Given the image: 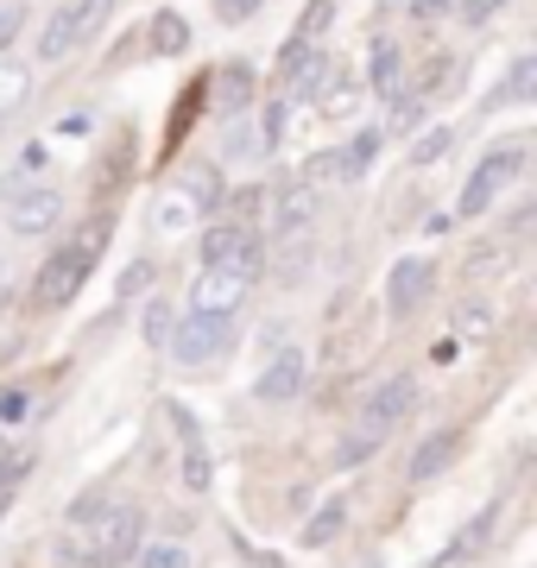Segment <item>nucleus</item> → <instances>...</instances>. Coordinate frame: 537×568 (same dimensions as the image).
<instances>
[{"instance_id": "obj_1", "label": "nucleus", "mask_w": 537, "mask_h": 568, "mask_svg": "<svg viewBox=\"0 0 537 568\" xmlns=\"http://www.w3.org/2000/svg\"><path fill=\"white\" fill-rule=\"evenodd\" d=\"M77 530H83V562L89 568H114L145 544V511L140 506H102Z\"/></svg>"}, {"instance_id": "obj_2", "label": "nucleus", "mask_w": 537, "mask_h": 568, "mask_svg": "<svg viewBox=\"0 0 537 568\" xmlns=\"http://www.w3.org/2000/svg\"><path fill=\"white\" fill-rule=\"evenodd\" d=\"M165 347L178 366H209L234 347V323L227 316H209V310H184V323H171Z\"/></svg>"}, {"instance_id": "obj_3", "label": "nucleus", "mask_w": 537, "mask_h": 568, "mask_svg": "<svg viewBox=\"0 0 537 568\" xmlns=\"http://www.w3.org/2000/svg\"><path fill=\"white\" fill-rule=\"evenodd\" d=\"M525 178V145H499V152H487V159L468 171V183H462V215H480V209H494L499 196H506V183Z\"/></svg>"}, {"instance_id": "obj_4", "label": "nucleus", "mask_w": 537, "mask_h": 568, "mask_svg": "<svg viewBox=\"0 0 537 568\" xmlns=\"http://www.w3.org/2000/svg\"><path fill=\"white\" fill-rule=\"evenodd\" d=\"M203 265H234L241 278H260V265H266V246H260V234H253V222H215L203 234Z\"/></svg>"}, {"instance_id": "obj_5", "label": "nucleus", "mask_w": 537, "mask_h": 568, "mask_svg": "<svg viewBox=\"0 0 537 568\" xmlns=\"http://www.w3.org/2000/svg\"><path fill=\"white\" fill-rule=\"evenodd\" d=\"M7 222H13V234H51V227L63 222V190L58 183H13L7 190Z\"/></svg>"}, {"instance_id": "obj_6", "label": "nucleus", "mask_w": 537, "mask_h": 568, "mask_svg": "<svg viewBox=\"0 0 537 568\" xmlns=\"http://www.w3.org/2000/svg\"><path fill=\"white\" fill-rule=\"evenodd\" d=\"M436 297V260H424V253H412V260H398L393 272H386V316H417V310Z\"/></svg>"}, {"instance_id": "obj_7", "label": "nucleus", "mask_w": 537, "mask_h": 568, "mask_svg": "<svg viewBox=\"0 0 537 568\" xmlns=\"http://www.w3.org/2000/svg\"><path fill=\"white\" fill-rule=\"evenodd\" d=\"M83 278H89V260L77 253V246H58V253L39 265V278H32V297H39L44 310H58V304H70V297L83 291Z\"/></svg>"}, {"instance_id": "obj_8", "label": "nucleus", "mask_w": 537, "mask_h": 568, "mask_svg": "<svg viewBox=\"0 0 537 568\" xmlns=\"http://www.w3.org/2000/svg\"><path fill=\"white\" fill-rule=\"evenodd\" d=\"M412 410H417V379H412V373H393V379H386V386L367 398V410H361V429H373V436H393V429L405 424Z\"/></svg>"}, {"instance_id": "obj_9", "label": "nucleus", "mask_w": 537, "mask_h": 568, "mask_svg": "<svg viewBox=\"0 0 537 568\" xmlns=\"http://www.w3.org/2000/svg\"><path fill=\"white\" fill-rule=\"evenodd\" d=\"M253 278H241L234 265H203V278L190 284V310H209V316H234L247 304Z\"/></svg>"}, {"instance_id": "obj_10", "label": "nucleus", "mask_w": 537, "mask_h": 568, "mask_svg": "<svg viewBox=\"0 0 537 568\" xmlns=\"http://www.w3.org/2000/svg\"><path fill=\"white\" fill-rule=\"evenodd\" d=\"M304 379H311V361H304L297 347H285V354H272V366L260 373L253 398H260V405H291V398L304 392Z\"/></svg>"}, {"instance_id": "obj_11", "label": "nucleus", "mask_w": 537, "mask_h": 568, "mask_svg": "<svg viewBox=\"0 0 537 568\" xmlns=\"http://www.w3.org/2000/svg\"><path fill=\"white\" fill-rule=\"evenodd\" d=\"M335 70H342V63H330L323 51H304V58L278 77V89H285V102L291 95H297V102H323V89L335 82Z\"/></svg>"}, {"instance_id": "obj_12", "label": "nucleus", "mask_w": 537, "mask_h": 568, "mask_svg": "<svg viewBox=\"0 0 537 568\" xmlns=\"http://www.w3.org/2000/svg\"><path fill=\"white\" fill-rule=\"evenodd\" d=\"M83 44V26H77V7H58L51 20H44V32H39V58L44 63H63L70 51Z\"/></svg>"}, {"instance_id": "obj_13", "label": "nucleus", "mask_w": 537, "mask_h": 568, "mask_svg": "<svg viewBox=\"0 0 537 568\" xmlns=\"http://www.w3.org/2000/svg\"><path fill=\"white\" fill-rule=\"evenodd\" d=\"M367 89L386 102L393 89H405V51H398L393 39H379L373 44V58H367Z\"/></svg>"}, {"instance_id": "obj_14", "label": "nucleus", "mask_w": 537, "mask_h": 568, "mask_svg": "<svg viewBox=\"0 0 537 568\" xmlns=\"http://www.w3.org/2000/svg\"><path fill=\"white\" fill-rule=\"evenodd\" d=\"M455 455H462V429H436L430 443L412 455V480H417V487H424V480H436V474H443Z\"/></svg>"}, {"instance_id": "obj_15", "label": "nucleus", "mask_w": 537, "mask_h": 568, "mask_svg": "<svg viewBox=\"0 0 537 568\" xmlns=\"http://www.w3.org/2000/svg\"><path fill=\"white\" fill-rule=\"evenodd\" d=\"M537 95V58H518L513 70H506V82H499V95H487V108L480 114H499V108H525Z\"/></svg>"}, {"instance_id": "obj_16", "label": "nucleus", "mask_w": 537, "mask_h": 568, "mask_svg": "<svg viewBox=\"0 0 537 568\" xmlns=\"http://www.w3.org/2000/svg\"><path fill=\"white\" fill-rule=\"evenodd\" d=\"M379 140H386L379 126H361V133L342 145V159H335V183H361V178H367V164H373V152H379Z\"/></svg>"}, {"instance_id": "obj_17", "label": "nucleus", "mask_w": 537, "mask_h": 568, "mask_svg": "<svg viewBox=\"0 0 537 568\" xmlns=\"http://www.w3.org/2000/svg\"><path fill=\"white\" fill-rule=\"evenodd\" d=\"M184 203L203 215V209H222L227 190H222V171L215 164H184Z\"/></svg>"}, {"instance_id": "obj_18", "label": "nucleus", "mask_w": 537, "mask_h": 568, "mask_svg": "<svg viewBox=\"0 0 537 568\" xmlns=\"http://www.w3.org/2000/svg\"><path fill=\"white\" fill-rule=\"evenodd\" d=\"M145 39H152V58H184V51H190V20L165 7L159 20L145 26Z\"/></svg>"}, {"instance_id": "obj_19", "label": "nucleus", "mask_w": 537, "mask_h": 568, "mask_svg": "<svg viewBox=\"0 0 537 568\" xmlns=\"http://www.w3.org/2000/svg\"><path fill=\"white\" fill-rule=\"evenodd\" d=\"M215 108H222V114L253 108V70H247V63H227L222 77H215Z\"/></svg>"}, {"instance_id": "obj_20", "label": "nucleus", "mask_w": 537, "mask_h": 568, "mask_svg": "<svg viewBox=\"0 0 537 568\" xmlns=\"http://www.w3.org/2000/svg\"><path fill=\"white\" fill-rule=\"evenodd\" d=\"M342 525H348V506H342V499L316 506V511H311V525H304V549H330L335 537H342Z\"/></svg>"}, {"instance_id": "obj_21", "label": "nucleus", "mask_w": 537, "mask_h": 568, "mask_svg": "<svg viewBox=\"0 0 537 568\" xmlns=\"http://www.w3.org/2000/svg\"><path fill=\"white\" fill-rule=\"evenodd\" d=\"M178 474H184V493H209V480H215V467H209V448L196 443V429L184 436V462H178Z\"/></svg>"}, {"instance_id": "obj_22", "label": "nucleus", "mask_w": 537, "mask_h": 568, "mask_svg": "<svg viewBox=\"0 0 537 568\" xmlns=\"http://www.w3.org/2000/svg\"><path fill=\"white\" fill-rule=\"evenodd\" d=\"M26 95H32V70H26V63H13V58H0V121H7Z\"/></svg>"}, {"instance_id": "obj_23", "label": "nucleus", "mask_w": 537, "mask_h": 568, "mask_svg": "<svg viewBox=\"0 0 537 568\" xmlns=\"http://www.w3.org/2000/svg\"><path fill=\"white\" fill-rule=\"evenodd\" d=\"M487 537H494V511H480L475 525L462 530V537H455L449 549H443V556H436V568H449V562H468V556H475L480 544H487Z\"/></svg>"}, {"instance_id": "obj_24", "label": "nucleus", "mask_w": 537, "mask_h": 568, "mask_svg": "<svg viewBox=\"0 0 537 568\" xmlns=\"http://www.w3.org/2000/svg\"><path fill=\"white\" fill-rule=\"evenodd\" d=\"M133 556H140V568H190V549L178 544V537H159V544H140Z\"/></svg>"}, {"instance_id": "obj_25", "label": "nucleus", "mask_w": 537, "mask_h": 568, "mask_svg": "<svg viewBox=\"0 0 537 568\" xmlns=\"http://www.w3.org/2000/svg\"><path fill=\"white\" fill-rule=\"evenodd\" d=\"M379 443H386V436H373V429H354V436H342V448H335L330 462H335V467H361Z\"/></svg>"}, {"instance_id": "obj_26", "label": "nucleus", "mask_w": 537, "mask_h": 568, "mask_svg": "<svg viewBox=\"0 0 537 568\" xmlns=\"http://www.w3.org/2000/svg\"><path fill=\"white\" fill-rule=\"evenodd\" d=\"M449 145H455L449 126H424V133H417V145H412V164H436Z\"/></svg>"}, {"instance_id": "obj_27", "label": "nucleus", "mask_w": 537, "mask_h": 568, "mask_svg": "<svg viewBox=\"0 0 537 568\" xmlns=\"http://www.w3.org/2000/svg\"><path fill=\"white\" fill-rule=\"evenodd\" d=\"M285 126H291V102H272L266 114H260V140H253V145H260V152H272V145L285 140Z\"/></svg>"}, {"instance_id": "obj_28", "label": "nucleus", "mask_w": 537, "mask_h": 568, "mask_svg": "<svg viewBox=\"0 0 537 568\" xmlns=\"http://www.w3.org/2000/svg\"><path fill=\"white\" fill-rule=\"evenodd\" d=\"M330 20H335V0H311V7H304V20H297V44H316Z\"/></svg>"}, {"instance_id": "obj_29", "label": "nucleus", "mask_w": 537, "mask_h": 568, "mask_svg": "<svg viewBox=\"0 0 537 568\" xmlns=\"http://www.w3.org/2000/svg\"><path fill=\"white\" fill-rule=\"evenodd\" d=\"M108 234H114V222H108V215H95V222H89L70 246H77V253H83V260L95 265V260H102V246H108Z\"/></svg>"}, {"instance_id": "obj_30", "label": "nucleus", "mask_w": 537, "mask_h": 568, "mask_svg": "<svg viewBox=\"0 0 537 568\" xmlns=\"http://www.w3.org/2000/svg\"><path fill=\"white\" fill-rule=\"evenodd\" d=\"M70 7H77V26H83V39H95V32L108 26V13H114L121 0H70Z\"/></svg>"}, {"instance_id": "obj_31", "label": "nucleus", "mask_w": 537, "mask_h": 568, "mask_svg": "<svg viewBox=\"0 0 537 568\" xmlns=\"http://www.w3.org/2000/svg\"><path fill=\"white\" fill-rule=\"evenodd\" d=\"M171 323H178V316H171V304H165V297H159V304H145V342H152V347H165V335H171Z\"/></svg>"}, {"instance_id": "obj_32", "label": "nucleus", "mask_w": 537, "mask_h": 568, "mask_svg": "<svg viewBox=\"0 0 537 568\" xmlns=\"http://www.w3.org/2000/svg\"><path fill=\"white\" fill-rule=\"evenodd\" d=\"M152 222H159V227H165V234H171V227H190V222H196V209H190L184 196H165V203H159V215H152Z\"/></svg>"}, {"instance_id": "obj_33", "label": "nucleus", "mask_w": 537, "mask_h": 568, "mask_svg": "<svg viewBox=\"0 0 537 568\" xmlns=\"http://www.w3.org/2000/svg\"><path fill=\"white\" fill-rule=\"evenodd\" d=\"M480 328H494V304L468 297V304H462V335H480Z\"/></svg>"}, {"instance_id": "obj_34", "label": "nucleus", "mask_w": 537, "mask_h": 568, "mask_svg": "<svg viewBox=\"0 0 537 568\" xmlns=\"http://www.w3.org/2000/svg\"><path fill=\"white\" fill-rule=\"evenodd\" d=\"M26 32V7H0V58L13 51V39Z\"/></svg>"}, {"instance_id": "obj_35", "label": "nucleus", "mask_w": 537, "mask_h": 568, "mask_svg": "<svg viewBox=\"0 0 537 568\" xmlns=\"http://www.w3.org/2000/svg\"><path fill=\"white\" fill-rule=\"evenodd\" d=\"M260 13V0H215V20L222 26H241V20H253Z\"/></svg>"}, {"instance_id": "obj_36", "label": "nucleus", "mask_w": 537, "mask_h": 568, "mask_svg": "<svg viewBox=\"0 0 537 568\" xmlns=\"http://www.w3.org/2000/svg\"><path fill=\"white\" fill-rule=\"evenodd\" d=\"M145 284H152V260H133V265L121 272V297H140Z\"/></svg>"}, {"instance_id": "obj_37", "label": "nucleus", "mask_w": 537, "mask_h": 568, "mask_svg": "<svg viewBox=\"0 0 537 568\" xmlns=\"http://www.w3.org/2000/svg\"><path fill=\"white\" fill-rule=\"evenodd\" d=\"M455 7H462V20H468V26H487L506 0H455Z\"/></svg>"}, {"instance_id": "obj_38", "label": "nucleus", "mask_w": 537, "mask_h": 568, "mask_svg": "<svg viewBox=\"0 0 537 568\" xmlns=\"http://www.w3.org/2000/svg\"><path fill=\"white\" fill-rule=\"evenodd\" d=\"M227 152H260V145H253L247 126H227Z\"/></svg>"}, {"instance_id": "obj_39", "label": "nucleus", "mask_w": 537, "mask_h": 568, "mask_svg": "<svg viewBox=\"0 0 537 568\" xmlns=\"http://www.w3.org/2000/svg\"><path fill=\"white\" fill-rule=\"evenodd\" d=\"M89 126H95L89 114H63V121H58V133H89Z\"/></svg>"}, {"instance_id": "obj_40", "label": "nucleus", "mask_w": 537, "mask_h": 568, "mask_svg": "<svg viewBox=\"0 0 537 568\" xmlns=\"http://www.w3.org/2000/svg\"><path fill=\"white\" fill-rule=\"evenodd\" d=\"M7 467H13V443H7V436H0V474H7Z\"/></svg>"}, {"instance_id": "obj_41", "label": "nucleus", "mask_w": 537, "mask_h": 568, "mask_svg": "<svg viewBox=\"0 0 537 568\" xmlns=\"http://www.w3.org/2000/svg\"><path fill=\"white\" fill-rule=\"evenodd\" d=\"M7 499H13V493H7V487H0V511H7Z\"/></svg>"}, {"instance_id": "obj_42", "label": "nucleus", "mask_w": 537, "mask_h": 568, "mask_svg": "<svg viewBox=\"0 0 537 568\" xmlns=\"http://www.w3.org/2000/svg\"><path fill=\"white\" fill-rule=\"evenodd\" d=\"M386 7H405V0H386Z\"/></svg>"}, {"instance_id": "obj_43", "label": "nucleus", "mask_w": 537, "mask_h": 568, "mask_svg": "<svg viewBox=\"0 0 537 568\" xmlns=\"http://www.w3.org/2000/svg\"><path fill=\"white\" fill-rule=\"evenodd\" d=\"M0 278H7V260H0Z\"/></svg>"}]
</instances>
